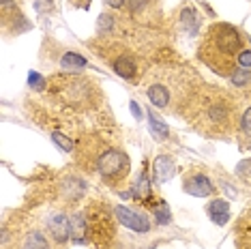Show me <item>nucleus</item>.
Segmentation results:
<instances>
[{
	"label": "nucleus",
	"instance_id": "dca6fc26",
	"mask_svg": "<svg viewBox=\"0 0 251 249\" xmlns=\"http://www.w3.org/2000/svg\"><path fill=\"white\" fill-rule=\"evenodd\" d=\"M230 80H232L234 86H245V84L251 80V73L247 69H236V71L230 73Z\"/></svg>",
	"mask_w": 251,
	"mask_h": 249
},
{
	"label": "nucleus",
	"instance_id": "5701e85b",
	"mask_svg": "<svg viewBox=\"0 0 251 249\" xmlns=\"http://www.w3.org/2000/svg\"><path fill=\"white\" fill-rule=\"evenodd\" d=\"M135 191H140V196H148V194H151V185H148V178L146 176L140 178V187Z\"/></svg>",
	"mask_w": 251,
	"mask_h": 249
},
{
	"label": "nucleus",
	"instance_id": "20e7f679",
	"mask_svg": "<svg viewBox=\"0 0 251 249\" xmlns=\"http://www.w3.org/2000/svg\"><path fill=\"white\" fill-rule=\"evenodd\" d=\"M187 194L196 196V198H206L213 194V183L208 180L206 174H189L185 176V183H182Z\"/></svg>",
	"mask_w": 251,
	"mask_h": 249
},
{
	"label": "nucleus",
	"instance_id": "9b49d317",
	"mask_svg": "<svg viewBox=\"0 0 251 249\" xmlns=\"http://www.w3.org/2000/svg\"><path fill=\"white\" fill-rule=\"evenodd\" d=\"M86 230H88V222L84 219V215H75V217L71 219V239L75 243H82Z\"/></svg>",
	"mask_w": 251,
	"mask_h": 249
},
{
	"label": "nucleus",
	"instance_id": "39448f33",
	"mask_svg": "<svg viewBox=\"0 0 251 249\" xmlns=\"http://www.w3.org/2000/svg\"><path fill=\"white\" fill-rule=\"evenodd\" d=\"M50 230H52L56 241L65 243L67 239H71V219H67L65 215H56L52 222H50Z\"/></svg>",
	"mask_w": 251,
	"mask_h": 249
},
{
	"label": "nucleus",
	"instance_id": "4be33fe9",
	"mask_svg": "<svg viewBox=\"0 0 251 249\" xmlns=\"http://www.w3.org/2000/svg\"><path fill=\"white\" fill-rule=\"evenodd\" d=\"M144 4H148V0H127V7L133 11H140V9H144Z\"/></svg>",
	"mask_w": 251,
	"mask_h": 249
},
{
	"label": "nucleus",
	"instance_id": "a211bd4d",
	"mask_svg": "<svg viewBox=\"0 0 251 249\" xmlns=\"http://www.w3.org/2000/svg\"><path fill=\"white\" fill-rule=\"evenodd\" d=\"M28 84H30L35 90H43L45 88V82H43V77L39 75L37 71H30V75H28Z\"/></svg>",
	"mask_w": 251,
	"mask_h": 249
},
{
	"label": "nucleus",
	"instance_id": "f8f14e48",
	"mask_svg": "<svg viewBox=\"0 0 251 249\" xmlns=\"http://www.w3.org/2000/svg\"><path fill=\"white\" fill-rule=\"evenodd\" d=\"M86 65H88L86 58L75 52H67L62 56V67H65V69H86Z\"/></svg>",
	"mask_w": 251,
	"mask_h": 249
},
{
	"label": "nucleus",
	"instance_id": "393cba45",
	"mask_svg": "<svg viewBox=\"0 0 251 249\" xmlns=\"http://www.w3.org/2000/svg\"><path fill=\"white\" fill-rule=\"evenodd\" d=\"M107 4L114 7V9H118V7H123V4H125V0H107Z\"/></svg>",
	"mask_w": 251,
	"mask_h": 249
},
{
	"label": "nucleus",
	"instance_id": "1a4fd4ad",
	"mask_svg": "<svg viewBox=\"0 0 251 249\" xmlns=\"http://www.w3.org/2000/svg\"><path fill=\"white\" fill-rule=\"evenodd\" d=\"M114 71L121 77H125V80H133L138 75V67H135V62L129 56H121L118 60H114Z\"/></svg>",
	"mask_w": 251,
	"mask_h": 249
},
{
	"label": "nucleus",
	"instance_id": "f03ea898",
	"mask_svg": "<svg viewBox=\"0 0 251 249\" xmlns=\"http://www.w3.org/2000/svg\"><path fill=\"white\" fill-rule=\"evenodd\" d=\"M97 168H99L101 176H103L105 180H123L129 174V159L123 150L107 149L99 155Z\"/></svg>",
	"mask_w": 251,
	"mask_h": 249
},
{
	"label": "nucleus",
	"instance_id": "0eeeda50",
	"mask_svg": "<svg viewBox=\"0 0 251 249\" xmlns=\"http://www.w3.org/2000/svg\"><path fill=\"white\" fill-rule=\"evenodd\" d=\"M152 170H155V176H157L159 183H165V180L172 178V174H174V159L172 157H168V155L157 157Z\"/></svg>",
	"mask_w": 251,
	"mask_h": 249
},
{
	"label": "nucleus",
	"instance_id": "423d86ee",
	"mask_svg": "<svg viewBox=\"0 0 251 249\" xmlns=\"http://www.w3.org/2000/svg\"><path fill=\"white\" fill-rule=\"evenodd\" d=\"M206 213H208V217H210V222H213V224L224 225L227 219H230V204L224 202V200H213L208 204Z\"/></svg>",
	"mask_w": 251,
	"mask_h": 249
},
{
	"label": "nucleus",
	"instance_id": "aec40b11",
	"mask_svg": "<svg viewBox=\"0 0 251 249\" xmlns=\"http://www.w3.org/2000/svg\"><path fill=\"white\" fill-rule=\"evenodd\" d=\"M155 215H157V222L159 224H168L170 222V211H168V206H165V204L159 206L155 211Z\"/></svg>",
	"mask_w": 251,
	"mask_h": 249
},
{
	"label": "nucleus",
	"instance_id": "ddd939ff",
	"mask_svg": "<svg viewBox=\"0 0 251 249\" xmlns=\"http://www.w3.org/2000/svg\"><path fill=\"white\" fill-rule=\"evenodd\" d=\"M148 121H151V133L155 135V138H159V140H165V138H168V135H170V129L165 127L163 121H159V118H157L155 114H152V112H151V114H148Z\"/></svg>",
	"mask_w": 251,
	"mask_h": 249
},
{
	"label": "nucleus",
	"instance_id": "b1692460",
	"mask_svg": "<svg viewBox=\"0 0 251 249\" xmlns=\"http://www.w3.org/2000/svg\"><path fill=\"white\" fill-rule=\"evenodd\" d=\"M131 112H133V116H135V118H140V116H142V110H140V105L135 103V101H131Z\"/></svg>",
	"mask_w": 251,
	"mask_h": 249
},
{
	"label": "nucleus",
	"instance_id": "4468645a",
	"mask_svg": "<svg viewBox=\"0 0 251 249\" xmlns=\"http://www.w3.org/2000/svg\"><path fill=\"white\" fill-rule=\"evenodd\" d=\"M24 249H50V247H48V241L43 239V234L32 232V234L26 239V247Z\"/></svg>",
	"mask_w": 251,
	"mask_h": 249
},
{
	"label": "nucleus",
	"instance_id": "412c9836",
	"mask_svg": "<svg viewBox=\"0 0 251 249\" xmlns=\"http://www.w3.org/2000/svg\"><path fill=\"white\" fill-rule=\"evenodd\" d=\"M238 65L245 67V69H249L251 67V52H241L238 54Z\"/></svg>",
	"mask_w": 251,
	"mask_h": 249
},
{
	"label": "nucleus",
	"instance_id": "2eb2a0df",
	"mask_svg": "<svg viewBox=\"0 0 251 249\" xmlns=\"http://www.w3.org/2000/svg\"><path fill=\"white\" fill-rule=\"evenodd\" d=\"M182 24H185V28L191 32V35L198 30V18H196V13H193V9L182 11Z\"/></svg>",
	"mask_w": 251,
	"mask_h": 249
},
{
	"label": "nucleus",
	"instance_id": "6ab92c4d",
	"mask_svg": "<svg viewBox=\"0 0 251 249\" xmlns=\"http://www.w3.org/2000/svg\"><path fill=\"white\" fill-rule=\"evenodd\" d=\"M241 131L243 133H247V135H251V105L245 110V114H243V118H241Z\"/></svg>",
	"mask_w": 251,
	"mask_h": 249
},
{
	"label": "nucleus",
	"instance_id": "f3484780",
	"mask_svg": "<svg viewBox=\"0 0 251 249\" xmlns=\"http://www.w3.org/2000/svg\"><path fill=\"white\" fill-rule=\"evenodd\" d=\"M52 140L60 146L62 150H73V142H71L69 138H67V135H62V133H58V131H54V133H52Z\"/></svg>",
	"mask_w": 251,
	"mask_h": 249
},
{
	"label": "nucleus",
	"instance_id": "7ed1b4c3",
	"mask_svg": "<svg viewBox=\"0 0 251 249\" xmlns=\"http://www.w3.org/2000/svg\"><path fill=\"white\" fill-rule=\"evenodd\" d=\"M114 213H116V219L125 225V228H129L133 232H148V228H151V222H148L144 215L131 211L127 206H116Z\"/></svg>",
	"mask_w": 251,
	"mask_h": 249
},
{
	"label": "nucleus",
	"instance_id": "9d476101",
	"mask_svg": "<svg viewBox=\"0 0 251 249\" xmlns=\"http://www.w3.org/2000/svg\"><path fill=\"white\" fill-rule=\"evenodd\" d=\"M148 99L157 107H168L170 105V90L161 86V84H155V86L148 88Z\"/></svg>",
	"mask_w": 251,
	"mask_h": 249
},
{
	"label": "nucleus",
	"instance_id": "6e6552de",
	"mask_svg": "<svg viewBox=\"0 0 251 249\" xmlns=\"http://www.w3.org/2000/svg\"><path fill=\"white\" fill-rule=\"evenodd\" d=\"M227 112H230V107H227L224 101H215V103H210L206 107V116H208V123L210 124H226L227 123Z\"/></svg>",
	"mask_w": 251,
	"mask_h": 249
},
{
	"label": "nucleus",
	"instance_id": "f257e3e1",
	"mask_svg": "<svg viewBox=\"0 0 251 249\" xmlns=\"http://www.w3.org/2000/svg\"><path fill=\"white\" fill-rule=\"evenodd\" d=\"M243 45L238 30L230 24H215L208 32V43L202 50L200 58L206 60L221 75H230V56L236 54Z\"/></svg>",
	"mask_w": 251,
	"mask_h": 249
}]
</instances>
